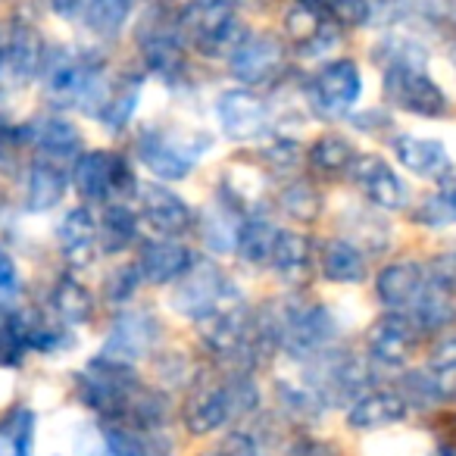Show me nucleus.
Segmentation results:
<instances>
[{
    "instance_id": "nucleus-1",
    "label": "nucleus",
    "mask_w": 456,
    "mask_h": 456,
    "mask_svg": "<svg viewBox=\"0 0 456 456\" xmlns=\"http://www.w3.org/2000/svg\"><path fill=\"white\" fill-rule=\"evenodd\" d=\"M260 410L263 391L256 385V375L241 369H219V375H194L178 406V419L191 437H209L260 416Z\"/></svg>"
},
{
    "instance_id": "nucleus-2",
    "label": "nucleus",
    "mask_w": 456,
    "mask_h": 456,
    "mask_svg": "<svg viewBox=\"0 0 456 456\" xmlns=\"http://www.w3.org/2000/svg\"><path fill=\"white\" fill-rule=\"evenodd\" d=\"M38 82L53 107L82 110L91 116L103 94V85H107V60L97 51L53 45L47 47Z\"/></svg>"
},
{
    "instance_id": "nucleus-3",
    "label": "nucleus",
    "mask_w": 456,
    "mask_h": 456,
    "mask_svg": "<svg viewBox=\"0 0 456 456\" xmlns=\"http://www.w3.org/2000/svg\"><path fill=\"white\" fill-rule=\"evenodd\" d=\"M144 387H147V381L138 375V369L128 366V362L110 360V356H103V354L91 356V360L72 375L76 400L88 412H94L101 422H122Z\"/></svg>"
},
{
    "instance_id": "nucleus-4",
    "label": "nucleus",
    "mask_w": 456,
    "mask_h": 456,
    "mask_svg": "<svg viewBox=\"0 0 456 456\" xmlns=\"http://www.w3.org/2000/svg\"><path fill=\"white\" fill-rule=\"evenodd\" d=\"M213 138L200 128H175V126H141L134 134V157L153 175V182H184L194 172L197 159L207 157Z\"/></svg>"
},
{
    "instance_id": "nucleus-5",
    "label": "nucleus",
    "mask_w": 456,
    "mask_h": 456,
    "mask_svg": "<svg viewBox=\"0 0 456 456\" xmlns=\"http://www.w3.org/2000/svg\"><path fill=\"white\" fill-rule=\"evenodd\" d=\"M275 316H279V338H281V354L291 362H313L331 350L341 338V325L331 306L319 304V300H288V304H275Z\"/></svg>"
},
{
    "instance_id": "nucleus-6",
    "label": "nucleus",
    "mask_w": 456,
    "mask_h": 456,
    "mask_svg": "<svg viewBox=\"0 0 456 456\" xmlns=\"http://www.w3.org/2000/svg\"><path fill=\"white\" fill-rule=\"evenodd\" d=\"M381 91L391 107L419 119H444L450 113V97L428 72V60H394L381 66Z\"/></svg>"
},
{
    "instance_id": "nucleus-7",
    "label": "nucleus",
    "mask_w": 456,
    "mask_h": 456,
    "mask_svg": "<svg viewBox=\"0 0 456 456\" xmlns=\"http://www.w3.org/2000/svg\"><path fill=\"white\" fill-rule=\"evenodd\" d=\"M178 26H182L188 51H197L207 60H228L244 41V35L250 32V28L241 26L235 7L200 4V0H191L188 7L178 13Z\"/></svg>"
},
{
    "instance_id": "nucleus-8",
    "label": "nucleus",
    "mask_w": 456,
    "mask_h": 456,
    "mask_svg": "<svg viewBox=\"0 0 456 456\" xmlns=\"http://www.w3.org/2000/svg\"><path fill=\"white\" fill-rule=\"evenodd\" d=\"M241 297L244 294L238 291L235 281L228 279V273H222L207 256H197L194 266L172 285L169 306L178 316H184L188 322L197 325L207 316H213V313H219L222 306L235 304Z\"/></svg>"
},
{
    "instance_id": "nucleus-9",
    "label": "nucleus",
    "mask_w": 456,
    "mask_h": 456,
    "mask_svg": "<svg viewBox=\"0 0 456 456\" xmlns=\"http://www.w3.org/2000/svg\"><path fill=\"white\" fill-rule=\"evenodd\" d=\"M69 178L76 194L88 207L91 203H101L103 207V203H113V200H128L141 188L132 163L119 151H85L72 163Z\"/></svg>"
},
{
    "instance_id": "nucleus-10",
    "label": "nucleus",
    "mask_w": 456,
    "mask_h": 456,
    "mask_svg": "<svg viewBox=\"0 0 456 456\" xmlns=\"http://www.w3.org/2000/svg\"><path fill=\"white\" fill-rule=\"evenodd\" d=\"M138 53L144 72L166 85H178L188 76V45H184L178 16H166L163 10H153L138 28H134Z\"/></svg>"
},
{
    "instance_id": "nucleus-11",
    "label": "nucleus",
    "mask_w": 456,
    "mask_h": 456,
    "mask_svg": "<svg viewBox=\"0 0 456 456\" xmlns=\"http://www.w3.org/2000/svg\"><path fill=\"white\" fill-rule=\"evenodd\" d=\"M362 97V72L360 63L350 57L325 60L304 85V101L313 116L325 122L354 116V107Z\"/></svg>"
},
{
    "instance_id": "nucleus-12",
    "label": "nucleus",
    "mask_w": 456,
    "mask_h": 456,
    "mask_svg": "<svg viewBox=\"0 0 456 456\" xmlns=\"http://www.w3.org/2000/svg\"><path fill=\"white\" fill-rule=\"evenodd\" d=\"M47 45L26 20H10L0 32V88L22 91L41 78Z\"/></svg>"
},
{
    "instance_id": "nucleus-13",
    "label": "nucleus",
    "mask_w": 456,
    "mask_h": 456,
    "mask_svg": "<svg viewBox=\"0 0 456 456\" xmlns=\"http://www.w3.org/2000/svg\"><path fill=\"white\" fill-rule=\"evenodd\" d=\"M422 341V331L406 313L385 310L366 331V360L375 372H403Z\"/></svg>"
},
{
    "instance_id": "nucleus-14",
    "label": "nucleus",
    "mask_w": 456,
    "mask_h": 456,
    "mask_svg": "<svg viewBox=\"0 0 456 456\" xmlns=\"http://www.w3.org/2000/svg\"><path fill=\"white\" fill-rule=\"evenodd\" d=\"M163 322L157 313L141 310V306H122L103 338L101 354L110 360L138 366L141 360H153V354L163 344Z\"/></svg>"
},
{
    "instance_id": "nucleus-15",
    "label": "nucleus",
    "mask_w": 456,
    "mask_h": 456,
    "mask_svg": "<svg viewBox=\"0 0 456 456\" xmlns=\"http://www.w3.org/2000/svg\"><path fill=\"white\" fill-rule=\"evenodd\" d=\"M225 63L228 72L241 82V88H266L275 78H281V72L288 66L285 38H279L275 32H263V28L248 32Z\"/></svg>"
},
{
    "instance_id": "nucleus-16",
    "label": "nucleus",
    "mask_w": 456,
    "mask_h": 456,
    "mask_svg": "<svg viewBox=\"0 0 456 456\" xmlns=\"http://www.w3.org/2000/svg\"><path fill=\"white\" fill-rule=\"evenodd\" d=\"M216 122H219L222 134L235 144H250V141H263L273 132V110L256 91L250 88H225L213 103Z\"/></svg>"
},
{
    "instance_id": "nucleus-17",
    "label": "nucleus",
    "mask_w": 456,
    "mask_h": 456,
    "mask_svg": "<svg viewBox=\"0 0 456 456\" xmlns=\"http://www.w3.org/2000/svg\"><path fill=\"white\" fill-rule=\"evenodd\" d=\"M138 216L153 238H169V241H182L197 228L194 207L163 182H147L138 188Z\"/></svg>"
},
{
    "instance_id": "nucleus-18",
    "label": "nucleus",
    "mask_w": 456,
    "mask_h": 456,
    "mask_svg": "<svg viewBox=\"0 0 456 456\" xmlns=\"http://www.w3.org/2000/svg\"><path fill=\"white\" fill-rule=\"evenodd\" d=\"M347 175L356 184V191L385 213H403L412 207L410 184L397 175V169L381 153H360Z\"/></svg>"
},
{
    "instance_id": "nucleus-19",
    "label": "nucleus",
    "mask_w": 456,
    "mask_h": 456,
    "mask_svg": "<svg viewBox=\"0 0 456 456\" xmlns=\"http://www.w3.org/2000/svg\"><path fill=\"white\" fill-rule=\"evenodd\" d=\"M60 256L69 273H82L101 256V232H97V213L88 203H78L60 219L57 225Z\"/></svg>"
},
{
    "instance_id": "nucleus-20",
    "label": "nucleus",
    "mask_w": 456,
    "mask_h": 456,
    "mask_svg": "<svg viewBox=\"0 0 456 456\" xmlns=\"http://www.w3.org/2000/svg\"><path fill=\"white\" fill-rule=\"evenodd\" d=\"M269 269L288 288H304L319 269V248H313V238L306 232L279 228L273 256H269Z\"/></svg>"
},
{
    "instance_id": "nucleus-21",
    "label": "nucleus",
    "mask_w": 456,
    "mask_h": 456,
    "mask_svg": "<svg viewBox=\"0 0 456 456\" xmlns=\"http://www.w3.org/2000/svg\"><path fill=\"white\" fill-rule=\"evenodd\" d=\"M197 254L184 241H169V238H147L138 250V266L141 281L144 285H175L191 266H194Z\"/></svg>"
},
{
    "instance_id": "nucleus-22",
    "label": "nucleus",
    "mask_w": 456,
    "mask_h": 456,
    "mask_svg": "<svg viewBox=\"0 0 456 456\" xmlns=\"http://www.w3.org/2000/svg\"><path fill=\"white\" fill-rule=\"evenodd\" d=\"M410 416V406L406 400L400 397L397 387H369L366 394L354 400V403L344 410V422L347 428L354 431H385V428H394V425L406 422Z\"/></svg>"
},
{
    "instance_id": "nucleus-23",
    "label": "nucleus",
    "mask_w": 456,
    "mask_h": 456,
    "mask_svg": "<svg viewBox=\"0 0 456 456\" xmlns=\"http://www.w3.org/2000/svg\"><path fill=\"white\" fill-rule=\"evenodd\" d=\"M141 91H144V72H122L116 78H107L103 94L94 107V119L103 132L122 134L132 126V116L141 103Z\"/></svg>"
},
{
    "instance_id": "nucleus-24",
    "label": "nucleus",
    "mask_w": 456,
    "mask_h": 456,
    "mask_svg": "<svg viewBox=\"0 0 456 456\" xmlns=\"http://www.w3.org/2000/svg\"><path fill=\"white\" fill-rule=\"evenodd\" d=\"M394 159L403 166L406 172L419 178H428V182H444L447 175H453V157L447 153L444 141L437 138H422V134H394L391 138Z\"/></svg>"
},
{
    "instance_id": "nucleus-25",
    "label": "nucleus",
    "mask_w": 456,
    "mask_h": 456,
    "mask_svg": "<svg viewBox=\"0 0 456 456\" xmlns=\"http://www.w3.org/2000/svg\"><path fill=\"white\" fill-rule=\"evenodd\" d=\"M428 285V273L419 260H391L375 273V300L385 310L406 313L416 297L422 294V288Z\"/></svg>"
},
{
    "instance_id": "nucleus-26",
    "label": "nucleus",
    "mask_w": 456,
    "mask_h": 456,
    "mask_svg": "<svg viewBox=\"0 0 456 456\" xmlns=\"http://www.w3.org/2000/svg\"><path fill=\"white\" fill-rule=\"evenodd\" d=\"M28 144L35 147V157L53 159V163H76L85 153V134L76 122L51 113L28 122Z\"/></svg>"
},
{
    "instance_id": "nucleus-27",
    "label": "nucleus",
    "mask_w": 456,
    "mask_h": 456,
    "mask_svg": "<svg viewBox=\"0 0 456 456\" xmlns=\"http://www.w3.org/2000/svg\"><path fill=\"white\" fill-rule=\"evenodd\" d=\"M244 219H248V209H241L225 191H219L207 203L200 219H197V228H200V238L207 244V250H213V254H235Z\"/></svg>"
},
{
    "instance_id": "nucleus-28",
    "label": "nucleus",
    "mask_w": 456,
    "mask_h": 456,
    "mask_svg": "<svg viewBox=\"0 0 456 456\" xmlns=\"http://www.w3.org/2000/svg\"><path fill=\"white\" fill-rule=\"evenodd\" d=\"M101 447L110 456H172L175 453V441L169 431H153L138 428V425L126 422H101Z\"/></svg>"
},
{
    "instance_id": "nucleus-29",
    "label": "nucleus",
    "mask_w": 456,
    "mask_h": 456,
    "mask_svg": "<svg viewBox=\"0 0 456 456\" xmlns=\"http://www.w3.org/2000/svg\"><path fill=\"white\" fill-rule=\"evenodd\" d=\"M72 178L63 169V163H53V159L35 157L28 163L26 175V209L28 213H51L53 207H60V200L69 191Z\"/></svg>"
},
{
    "instance_id": "nucleus-30",
    "label": "nucleus",
    "mask_w": 456,
    "mask_h": 456,
    "mask_svg": "<svg viewBox=\"0 0 456 456\" xmlns=\"http://www.w3.org/2000/svg\"><path fill=\"white\" fill-rule=\"evenodd\" d=\"M47 310L69 329H82V325H88L94 319L97 297L85 281H78L72 273H63L47 291Z\"/></svg>"
},
{
    "instance_id": "nucleus-31",
    "label": "nucleus",
    "mask_w": 456,
    "mask_h": 456,
    "mask_svg": "<svg viewBox=\"0 0 456 456\" xmlns=\"http://www.w3.org/2000/svg\"><path fill=\"white\" fill-rule=\"evenodd\" d=\"M141 216L134 207H128V200H113L103 203V209L97 213V232H101V254L103 256H119L128 248L141 241Z\"/></svg>"
},
{
    "instance_id": "nucleus-32",
    "label": "nucleus",
    "mask_w": 456,
    "mask_h": 456,
    "mask_svg": "<svg viewBox=\"0 0 456 456\" xmlns=\"http://www.w3.org/2000/svg\"><path fill=\"white\" fill-rule=\"evenodd\" d=\"M319 275L331 285H362L369 279V256L347 238H329L319 248Z\"/></svg>"
},
{
    "instance_id": "nucleus-33",
    "label": "nucleus",
    "mask_w": 456,
    "mask_h": 456,
    "mask_svg": "<svg viewBox=\"0 0 456 456\" xmlns=\"http://www.w3.org/2000/svg\"><path fill=\"white\" fill-rule=\"evenodd\" d=\"M20 329L28 354L57 356L76 344L69 325H63L51 310H20Z\"/></svg>"
},
{
    "instance_id": "nucleus-34",
    "label": "nucleus",
    "mask_w": 456,
    "mask_h": 456,
    "mask_svg": "<svg viewBox=\"0 0 456 456\" xmlns=\"http://www.w3.org/2000/svg\"><path fill=\"white\" fill-rule=\"evenodd\" d=\"M406 316L416 322L422 338H441V335H447L456 322V297L428 279V285L422 288L416 304L406 310Z\"/></svg>"
},
{
    "instance_id": "nucleus-35",
    "label": "nucleus",
    "mask_w": 456,
    "mask_h": 456,
    "mask_svg": "<svg viewBox=\"0 0 456 456\" xmlns=\"http://www.w3.org/2000/svg\"><path fill=\"white\" fill-rule=\"evenodd\" d=\"M275 238H279V225L273 222V216L266 209H254L248 213L241 225V235H238V250L235 256L244 263V266H269V256H273Z\"/></svg>"
},
{
    "instance_id": "nucleus-36",
    "label": "nucleus",
    "mask_w": 456,
    "mask_h": 456,
    "mask_svg": "<svg viewBox=\"0 0 456 456\" xmlns=\"http://www.w3.org/2000/svg\"><path fill=\"white\" fill-rule=\"evenodd\" d=\"M356 157H360V153H356V144L341 132L319 134V138L310 144V151H306L310 169L319 172V175H329V178L347 175Z\"/></svg>"
},
{
    "instance_id": "nucleus-37",
    "label": "nucleus",
    "mask_w": 456,
    "mask_h": 456,
    "mask_svg": "<svg viewBox=\"0 0 456 456\" xmlns=\"http://www.w3.org/2000/svg\"><path fill=\"white\" fill-rule=\"evenodd\" d=\"M275 406H279V412L288 422H297V425H313L329 412L322 406V400L316 397V391L304 379L275 381Z\"/></svg>"
},
{
    "instance_id": "nucleus-38",
    "label": "nucleus",
    "mask_w": 456,
    "mask_h": 456,
    "mask_svg": "<svg viewBox=\"0 0 456 456\" xmlns=\"http://www.w3.org/2000/svg\"><path fill=\"white\" fill-rule=\"evenodd\" d=\"M279 209L288 216V219L300 222V225H313V222L322 219V194L319 188L310 182V178H291L279 188V197H275Z\"/></svg>"
},
{
    "instance_id": "nucleus-39",
    "label": "nucleus",
    "mask_w": 456,
    "mask_h": 456,
    "mask_svg": "<svg viewBox=\"0 0 456 456\" xmlns=\"http://www.w3.org/2000/svg\"><path fill=\"white\" fill-rule=\"evenodd\" d=\"M412 222L425 228L456 225V172L437 182V188L412 207Z\"/></svg>"
},
{
    "instance_id": "nucleus-40",
    "label": "nucleus",
    "mask_w": 456,
    "mask_h": 456,
    "mask_svg": "<svg viewBox=\"0 0 456 456\" xmlns=\"http://www.w3.org/2000/svg\"><path fill=\"white\" fill-rule=\"evenodd\" d=\"M422 369L428 372V379L435 381V387L441 391L444 400L456 397V335L453 331L435 338Z\"/></svg>"
},
{
    "instance_id": "nucleus-41",
    "label": "nucleus",
    "mask_w": 456,
    "mask_h": 456,
    "mask_svg": "<svg viewBox=\"0 0 456 456\" xmlns=\"http://www.w3.org/2000/svg\"><path fill=\"white\" fill-rule=\"evenodd\" d=\"M35 410L26 403L10 406L4 416H0V437L7 441L10 456H35Z\"/></svg>"
},
{
    "instance_id": "nucleus-42",
    "label": "nucleus",
    "mask_w": 456,
    "mask_h": 456,
    "mask_svg": "<svg viewBox=\"0 0 456 456\" xmlns=\"http://www.w3.org/2000/svg\"><path fill=\"white\" fill-rule=\"evenodd\" d=\"M397 391H400V397L406 400V406L419 412H431L441 403H447L425 369H403L397 379Z\"/></svg>"
},
{
    "instance_id": "nucleus-43",
    "label": "nucleus",
    "mask_w": 456,
    "mask_h": 456,
    "mask_svg": "<svg viewBox=\"0 0 456 456\" xmlns=\"http://www.w3.org/2000/svg\"><path fill=\"white\" fill-rule=\"evenodd\" d=\"M325 22L329 20H322L310 4H300L297 0V4L285 13V38L300 51V47H306L319 32H322Z\"/></svg>"
},
{
    "instance_id": "nucleus-44",
    "label": "nucleus",
    "mask_w": 456,
    "mask_h": 456,
    "mask_svg": "<svg viewBox=\"0 0 456 456\" xmlns=\"http://www.w3.org/2000/svg\"><path fill=\"white\" fill-rule=\"evenodd\" d=\"M200 456H263V441L254 428H244V425H235V428H225V435L207 447Z\"/></svg>"
},
{
    "instance_id": "nucleus-45",
    "label": "nucleus",
    "mask_w": 456,
    "mask_h": 456,
    "mask_svg": "<svg viewBox=\"0 0 456 456\" xmlns=\"http://www.w3.org/2000/svg\"><path fill=\"white\" fill-rule=\"evenodd\" d=\"M144 285L141 281V273H138V266L134 263H122V266H116V269H110L107 273V279H103V300L107 304H113V306H128V300L138 294V288Z\"/></svg>"
},
{
    "instance_id": "nucleus-46",
    "label": "nucleus",
    "mask_w": 456,
    "mask_h": 456,
    "mask_svg": "<svg viewBox=\"0 0 456 456\" xmlns=\"http://www.w3.org/2000/svg\"><path fill=\"white\" fill-rule=\"evenodd\" d=\"M260 159L266 163L269 172H281V169H294L300 159V144L288 134H279L269 144L260 147Z\"/></svg>"
},
{
    "instance_id": "nucleus-47",
    "label": "nucleus",
    "mask_w": 456,
    "mask_h": 456,
    "mask_svg": "<svg viewBox=\"0 0 456 456\" xmlns=\"http://www.w3.org/2000/svg\"><path fill=\"white\" fill-rule=\"evenodd\" d=\"M425 273H428V279L435 281L437 288H444V291L456 297V248H447L437 256H431Z\"/></svg>"
},
{
    "instance_id": "nucleus-48",
    "label": "nucleus",
    "mask_w": 456,
    "mask_h": 456,
    "mask_svg": "<svg viewBox=\"0 0 456 456\" xmlns=\"http://www.w3.org/2000/svg\"><path fill=\"white\" fill-rule=\"evenodd\" d=\"M369 4V13H372V22L379 26V20L385 22H397L400 13H406V7H410V0H366Z\"/></svg>"
},
{
    "instance_id": "nucleus-49",
    "label": "nucleus",
    "mask_w": 456,
    "mask_h": 456,
    "mask_svg": "<svg viewBox=\"0 0 456 456\" xmlns=\"http://www.w3.org/2000/svg\"><path fill=\"white\" fill-rule=\"evenodd\" d=\"M285 456H338V450L329 441H319V437H297L291 447L285 450Z\"/></svg>"
},
{
    "instance_id": "nucleus-50",
    "label": "nucleus",
    "mask_w": 456,
    "mask_h": 456,
    "mask_svg": "<svg viewBox=\"0 0 456 456\" xmlns=\"http://www.w3.org/2000/svg\"><path fill=\"white\" fill-rule=\"evenodd\" d=\"M16 285H20V269H16L13 254L0 244V294L16 291Z\"/></svg>"
},
{
    "instance_id": "nucleus-51",
    "label": "nucleus",
    "mask_w": 456,
    "mask_h": 456,
    "mask_svg": "<svg viewBox=\"0 0 456 456\" xmlns=\"http://www.w3.org/2000/svg\"><path fill=\"white\" fill-rule=\"evenodd\" d=\"M85 4H88V0H47L51 13L60 16V20H66V22H78V20H82Z\"/></svg>"
},
{
    "instance_id": "nucleus-52",
    "label": "nucleus",
    "mask_w": 456,
    "mask_h": 456,
    "mask_svg": "<svg viewBox=\"0 0 456 456\" xmlns=\"http://www.w3.org/2000/svg\"><path fill=\"white\" fill-rule=\"evenodd\" d=\"M431 456H456V447H453V444H437V447H435V453H431Z\"/></svg>"
},
{
    "instance_id": "nucleus-53",
    "label": "nucleus",
    "mask_w": 456,
    "mask_h": 456,
    "mask_svg": "<svg viewBox=\"0 0 456 456\" xmlns=\"http://www.w3.org/2000/svg\"><path fill=\"white\" fill-rule=\"evenodd\" d=\"M200 4H225V7H235L238 0H200Z\"/></svg>"
},
{
    "instance_id": "nucleus-54",
    "label": "nucleus",
    "mask_w": 456,
    "mask_h": 456,
    "mask_svg": "<svg viewBox=\"0 0 456 456\" xmlns=\"http://www.w3.org/2000/svg\"><path fill=\"white\" fill-rule=\"evenodd\" d=\"M0 456H10V447H7V441L0 437Z\"/></svg>"
},
{
    "instance_id": "nucleus-55",
    "label": "nucleus",
    "mask_w": 456,
    "mask_h": 456,
    "mask_svg": "<svg viewBox=\"0 0 456 456\" xmlns=\"http://www.w3.org/2000/svg\"><path fill=\"white\" fill-rule=\"evenodd\" d=\"M88 456H110V453H107V450H103V447H97V450H91Z\"/></svg>"
},
{
    "instance_id": "nucleus-56",
    "label": "nucleus",
    "mask_w": 456,
    "mask_h": 456,
    "mask_svg": "<svg viewBox=\"0 0 456 456\" xmlns=\"http://www.w3.org/2000/svg\"><path fill=\"white\" fill-rule=\"evenodd\" d=\"M450 60H453V66H456V45H450Z\"/></svg>"
}]
</instances>
